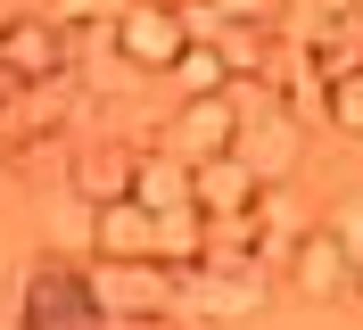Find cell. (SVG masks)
Returning <instances> with one entry per match:
<instances>
[{"mask_svg":"<svg viewBox=\"0 0 363 330\" xmlns=\"http://www.w3.org/2000/svg\"><path fill=\"white\" fill-rule=\"evenodd\" d=\"M74 66V42L50 9H0V83L9 91H58Z\"/></svg>","mask_w":363,"mask_h":330,"instance_id":"1","label":"cell"},{"mask_svg":"<svg viewBox=\"0 0 363 330\" xmlns=\"http://www.w3.org/2000/svg\"><path fill=\"white\" fill-rule=\"evenodd\" d=\"M272 297V273L248 256H206L199 273H174V314H199V322H248Z\"/></svg>","mask_w":363,"mask_h":330,"instance_id":"2","label":"cell"},{"mask_svg":"<svg viewBox=\"0 0 363 330\" xmlns=\"http://www.w3.org/2000/svg\"><path fill=\"white\" fill-rule=\"evenodd\" d=\"M17 330H99V306H91V281H83L74 256H42L25 273Z\"/></svg>","mask_w":363,"mask_h":330,"instance_id":"3","label":"cell"},{"mask_svg":"<svg viewBox=\"0 0 363 330\" xmlns=\"http://www.w3.org/2000/svg\"><path fill=\"white\" fill-rule=\"evenodd\" d=\"M91 281V306H99V322H165L174 314V273H157V264H83Z\"/></svg>","mask_w":363,"mask_h":330,"instance_id":"4","label":"cell"},{"mask_svg":"<svg viewBox=\"0 0 363 330\" xmlns=\"http://www.w3.org/2000/svg\"><path fill=\"white\" fill-rule=\"evenodd\" d=\"M108 42H116V58L140 66V75H174V58L190 50V25H182V9H165V0H133V9L108 17Z\"/></svg>","mask_w":363,"mask_h":330,"instance_id":"5","label":"cell"},{"mask_svg":"<svg viewBox=\"0 0 363 330\" xmlns=\"http://www.w3.org/2000/svg\"><path fill=\"white\" fill-rule=\"evenodd\" d=\"M231 157L256 174V190H289L297 165H306V124H297L289 108H256V116H240Z\"/></svg>","mask_w":363,"mask_h":330,"instance_id":"6","label":"cell"},{"mask_svg":"<svg viewBox=\"0 0 363 330\" xmlns=\"http://www.w3.org/2000/svg\"><path fill=\"white\" fill-rule=\"evenodd\" d=\"M231 141H240V116H231V99H174V116H165V157H182V165H215V157H231Z\"/></svg>","mask_w":363,"mask_h":330,"instance_id":"7","label":"cell"},{"mask_svg":"<svg viewBox=\"0 0 363 330\" xmlns=\"http://www.w3.org/2000/svg\"><path fill=\"white\" fill-rule=\"evenodd\" d=\"M133 165H140V149H133V141H99V149H74V165H67L74 207H83V215H99V207H124V198H133Z\"/></svg>","mask_w":363,"mask_h":330,"instance_id":"8","label":"cell"},{"mask_svg":"<svg viewBox=\"0 0 363 330\" xmlns=\"http://www.w3.org/2000/svg\"><path fill=\"white\" fill-rule=\"evenodd\" d=\"M281 273H289L297 297H322V306H330V297H347V273H355V256L339 248V231H330V223H314V231L289 248V264H281Z\"/></svg>","mask_w":363,"mask_h":330,"instance_id":"9","label":"cell"},{"mask_svg":"<svg viewBox=\"0 0 363 330\" xmlns=\"http://www.w3.org/2000/svg\"><path fill=\"white\" fill-rule=\"evenodd\" d=\"M256 174L240 165V157H215V165H190V207H199L206 223H248L256 215Z\"/></svg>","mask_w":363,"mask_h":330,"instance_id":"10","label":"cell"},{"mask_svg":"<svg viewBox=\"0 0 363 330\" xmlns=\"http://www.w3.org/2000/svg\"><path fill=\"white\" fill-rule=\"evenodd\" d=\"M149 240H157V215H140L133 198L91 215V264H149Z\"/></svg>","mask_w":363,"mask_h":330,"instance_id":"11","label":"cell"},{"mask_svg":"<svg viewBox=\"0 0 363 330\" xmlns=\"http://www.w3.org/2000/svg\"><path fill=\"white\" fill-rule=\"evenodd\" d=\"M133 207H140V215H182V207H190V165L165 157V149H140V165H133Z\"/></svg>","mask_w":363,"mask_h":330,"instance_id":"12","label":"cell"},{"mask_svg":"<svg viewBox=\"0 0 363 330\" xmlns=\"http://www.w3.org/2000/svg\"><path fill=\"white\" fill-rule=\"evenodd\" d=\"M174 83H182V99H223L231 75H223V58H215L206 42H190V50L174 58Z\"/></svg>","mask_w":363,"mask_h":330,"instance_id":"13","label":"cell"},{"mask_svg":"<svg viewBox=\"0 0 363 330\" xmlns=\"http://www.w3.org/2000/svg\"><path fill=\"white\" fill-rule=\"evenodd\" d=\"M322 124L339 132V141H363V66H355V75H339V83L322 91Z\"/></svg>","mask_w":363,"mask_h":330,"instance_id":"14","label":"cell"},{"mask_svg":"<svg viewBox=\"0 0 363 330\" xmlns=\"http://www.w3.org/2000/svg\"><path fill=\"white\" fill-rule=\"evenodd\" d=\"M330 231H339V248H347V256H363V198H347L339 215H330Z\"/></svg>","mask_w":363,"mask_h":330,"instance_id":"15","label":"cell"},{"mask_svg":"<svg viewBox=\"0 0 363 330\" xmlns=\"http://www.w3.org/2000/svg\"><path fill=\"white\" fill-rule=\"evenodd\" d=\"M347 297H355V306H363V256H355V273H347Z\"/></svg>","mask_w":363,"mask_h":330,"instance_id":"16","label":"cell"}]
</instances>
